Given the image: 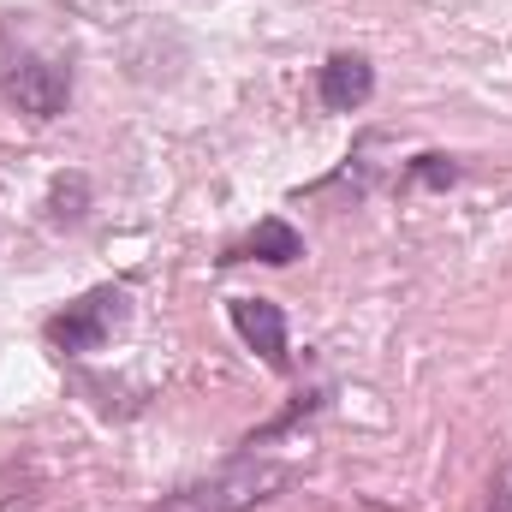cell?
Here are the masks:
<instances>
[{
    "label": "cell",
    "instance_id": "obj_7",
    "mask_svg": "<svg viewBox=\"0 0 512 512\" xmlns=\"http://www.w3.org/2000/svg\"><path fill=\"white\" fill-rule=\"evenodd\" d=\"M405 185L447 191V185H459V161H453V155H441V149H423V155H411V161H405Z\"/></svg>",
    "mask_w": 512,
    "mask_h": 512
},
{
    "label": "cell",
    "instance_id": "obj_6",
    "mask_svg": "<svg viewBox=\"0 0 512 512\" xmlns=\"http://www.w3.org/2000/svg\"><path fill=\"white\" fill-rule=\"evenodd\" d=\"M298 256H304L298 227H292V221H280V215H268V221H256L239 245H227L221 262H268V268H286V262H298Z\"/></svg>",
    "mask_w": 512,
    "mask_h": 512
},
{
    "label": "cell",
    "instance_id": "obj_3",
    "mask_svg": "<svg viewBox=\"0 0 512 512\" xmlns=\"http://www.w3.org/2000/svg\"><path fill=\"white\" fill-rule=\"evenodd\" d=\"M126 316H131L126 286H90L78 304H66V310H54V316L42 322V340H48L60 358H90V352H102V346L126 328Z\"/></svg>",
    "mask_w": 512,
    "mask_h": 512
},
{
    "label": "cell",
    "instance_id": "obj_1",
    "mask_svg": "<svg viewBox=\"0 0 512 512\" xmlns=\"http://www.w3.org/2000/svg\"><path fill=\"white\" fill-rule=\"evenodd\" d=\"M292 465H280V459H233L227 471H215V477H197V483H185V489H173V495H161L155 512H251L262 501H274V495H286L292 489Z\"/></svg>",
    "mask_w": 512,
    "mask_h": 512
},
{
    "label": "cell",
    "instance_id": "obj_4",
    "mask_svg": "<svg viewBox=\"0 0 512 512\" xmlns=\"http://www.w3.org/2000/svg\"><path fill=\"white\" fill-rule=\"evenodd\" d=\"M227 316H233L239 340L251 346L274 376H286V370H292V352H286V310H280L274 298H233V304H227Z\"/></svg>",
    "mask_w": 512,
    "mask_h": 512
},
{
    "label": "cell",
    "instance_id": "obj_8",
    "mask_svg": "<svg viewBox=\"0 0 512 512\" xmlns=\"http://www.w3.org/2000/svg\"><path fill=\"white\" fill-rule=\"evenodd\" d=\"M322 405H328V387H316V393H304V399H292V405H286V411H280V417H274V423H262V429H256V435H245V447H262V441H274V435H286V429H292V423H304V417H316V411H322Z\"/></svg>",
    "mask_w": 512,
    "mask_h": 512
},
{
    "label": "cell",
    "instance_id": "obj_5",
    "mask_svg": "<svg viewBox=\"0 0 512 512\" xmlns=\"http://www.w3.org/2000/svg\"><path fill=\"white\" fill-rule=\"evenodd\" d=\"M316 96H322L328 114H358L376 96V66L364 54H328L316 66Z\"/></svg>",
    "mask_w": 512,
    "mask_h": 512
},
{
    "label": "cell",
    "instance_id": "obj_2",
    "mask_svg": "<svg viewBox=\"0 0 512 512\" xmlns=\"http://www.w3.org/2000/svg\"><path fill=\"white\" fill-rule=\"evenodd\" d=\"M0 96L30 120H60L72 108V66L0 36Z\"/></svg>",
    "mask_w": 512,
    "mask_h": 512
}]
</instances>
